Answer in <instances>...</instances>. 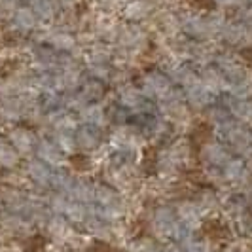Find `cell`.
Here are the masks:
<instances>
[{"mask_svg":"<svg viewBox=\"0 0 252 252\" xmlns=\"http://www.w3.org/2000/svg\"><path fill=\"white\" fill-rule=\"evenodd\" d=\"M220 40H224L229 46H252V27L245 25L241 19L226 21L220 32Z\"/></svg>","mask_w":252,"mask_h":252,"instance_id":"4","label":"cell"},{"mask_svg":"<svg viewBox=\"0 0 252 252\" xmlns=\"http://www.w3.org/2000/svg\"><path fill=\"white\" fill-rule=\"evenodd\" d=\"M53 142H55V144H57L64 154H68V152H72V150L78 148V146H76L74 133H70V131H55Z\"/></svg>","mask_w":252,"mask_h":252,"instance_id":"22","label":"cell"},{"mask_svg":"<svg viewBox=\"0 0 252 252\" xmlns=\"http://www.w3.org/2000/svg\"><path fill=\"white\" fill-rule=\"evenodd\" d=\"M118 99H120V104L129 108V110H139L140 106L144 104V101H146V97L142 95L140 88H135V86H124V88H120Z\"/></svg>","mask_w":252,"mask_h":252,"instance_id":"15","label":"cell"},{"mask_svg":"<svg viewBox=\"0 0 252 252\" xmlns=\"http://www.w3.org/2000/svg\"><path fill=\"white\" fill-rule=\"evenodd\" d=\"M0 163L6 167H13L17 163V152L8 142H0Z\"/></svg>","mask_w":252,"mask_h":252,"instance_id":"23","label":"cell"},{"mask_svg":"<svg viewBox=\"0 0 252 252\" xmlns=\"http://www.w3.org/2000/svg\"><path fill=\"white\" fill-rule=\"evenodd\" d=\"M118 46V50L122 51L124 55H137L140 51L146 48L148 44V32L139 25V23H122L120 25V32H118V38L114 42Z\"/></svg>","mask_w":252,"mask_h":252,"instance_id":"1","label":"cell"},{"mask_svg":"<svg viewBox=\"0 0 252 252\" xmlns=\"http://www.w3.org/2000/svg\"><path fill=\"white\" fill-rule=\"evenodd\" d=\"M44 40L57 53H72L78 48V36L72 34L70 29H51L46 32Z\"/></svg>","mask_w":252,"mask_h":252,"instance_id":"6","label":"cell"},{"mask_svg":"<svg viewBox=\"0 0 252 252\" xmlns=\"http://www.w3.org/2000/svg\"><path fill=\"white\" fill-rule=\"evenodd\" d=\"M229 112L231 116L245 124V126H252V101L251 99H233L229 102Z\"/></svg>","mask_w":252,"mask_h":252,"instance_id":"16","label":"cell"},{"mask_svg":"<svg viewBox=\"0 0 252 252\" xmlns=\"http://www.w3.org/2000/svg\"><path fill=\"white\" fill-rule=\"evenodd\" d=\"M163 252H186V251H184V249H182V245L178 243V245H169Z\"/></svg>","mask_w":252,"mask_h":252,"instance_id":"27","label":"cell"},{"mask_svg":"<svg viewBox=\"0 0 252 252\" xmlns=\"http://www.w3.org/2000/svg\"><path fill=\"white\" fill-rule=\"evenodd\" d=\"M199 80L205 84V88L209 89L213 95H220L222 91L227 89V80L226 76L220 72L218 66H203L201 72H199Z\"/></svg>","mask_w":252,"mask_h":252,"instance_id":"9","label":"cell"},{"mask_svg":"<svg viewBox=\"0 0 252 252\" xmlns=\"http://www.w3.org/2000/svg\"><path fill=\"white\" fill-rule=\"evenodd\" d=\"M102 91H104L102 82L97 80V78H93V80H89L86 84H82V89H80L78 93L82 95V99L86 102H95L102 95Z\"/></svg>","mask_w":252,"mask_h":252,"instance_id":"21","label":"cell"},{"mask_svg":"<svg viewBox=\"0 0 252 252\" xmlns=\"http://www.w3.org/2000/svg\"><path fill=\"white\" fill-rule=\"evenodd\" d=\"M63 154L64 152L51 140H42L38 144V156L42 161H46L48 165H59L63 161Z\"/></svg>","mask_w":252,"mask_h":252,"instance_id":"17","label":"cell"},{"mask_svg":"<svg viewBox=\"0 0 252 252\" xmlns=\"http://www.w3.org/2000/svg\"><path fill=\"white\" fill-rule=\"evenodd\" d=\"M29 173H31V177L34 178L38 184H44V186L51 184L53 171H51V165H48L46 161H42V159L31 161L29 163Z\"/></svg>","mask_w":252,"mask_h":252,"instance_id":"19","label":"cell"},{"mask_svg":"<svg viewBox=\"0 0 252 252\" xmlns=\"http://www.w3.org/2000/svg\"><path fill=\"white\" fill-rule=\"evenodd\" d=\"M154 12H156L154 0H124L122 4V15L129 23H140L152 17Z\"/></svg>","mask_w":252,"mask_h":252,"instance_id":"5","label":"cell"},{"mask_svg":"<svg viewBox=\"0 0 252 252\" xmlns=\"http://www.w3.org/2000/svg\"><path fill=\"white\" fill-rule=\"evenodd\" d=\"M247 2H251V4H252V0H247Z\"/></svg>","mask_w":252,"mask_h":252,"instance_id":"28","label":"cell"},{"mask_svg":"<svg viewBox=\"0 0 252 252\" xmlns=\"http://www.w3.org/2000/svg\"><path fill=\"white\" fill-rule=\"evenodd\" d=\"M38 19L36 13L32 12L31 6H19L15 12H13V27L21 32H31L38 27Z\"/></svg>","mask_w":252,"mask_h":252,"instance_id":"14","label":"cell"},{"mask_svg":"<svg viewBox=\"0 0 252 252\" xmlns=\"http://www.w3.org/2000/svg\"><path fill=\"white\" fill-rule=\"evenodd\" d=\"M154 229L156 233L163 235V237H171L175 235L178 227V218H177V211H173L171 207H159L156 213H154Z\"/></svg>","mask_w":252,"mask_h":252,"instance_id":"8","label":"cell"},{"mask_svg":"<svg viewBox=\"0 0 252 252\" xmlns=\"http://www.w3.org/2000/svg\"><path fill=\"white\" fill-rule=\"evenodd\" d=\"M19 2L21 0H0V10H4V12H15L19 8Z\"/></svg>","mask_w":252,"mask_h":252,"instance_id":"25","label":"cell"},{"mask_svg":"<svg viewBox=\"0 0 252 252\" xmlns=\"http://www.w3.org/2000/svg\"><path fill=\"white\" fill-rule=\"evenodd\" d=\"M140 91L146 99H158L161 101L167 93L173 91V80L167 76V72L161 70H152L142 78Z\"/></svg>","mask_w":252,"mask_h":252,"instance_id":"3","label":"cell"},{"mask_svg":"<svg viewBox=\"0 0 252 252\" xmlns=\"http://www.w3.org/2000/svg\"><path fill=\"white\" fill-rule=\"evenodd\" d=\"M182 89H184V101H186V104H189L195 110L207 108L213 102V99H215V95L205 88V84H203L199 78L193 80L188 86H184Z\"/></svg>","mask_w":252,"mask_h":252,"instance_id":"7","label":"cell"},{"mask_svg":"<svg viewBox=\"0 0 252 252\" xmlns=\"http://www.w3.org/2000/svg\"><path fill=\"white\" fill-rule=\"evenodd\" d=\"M213 2H216L220 8H229V6H237V4H241V0H213Z\"/></svg>","mask_w":252,"mask_h":252,"instance_id":"26","label":"cell"},{"mask_svg":"<svg viewBox=\"0 0 252 252\" xmlns=\"http://www.w3.org/2000/svg\"><path fill=\"white\" fill-rule=\"evenodd\" d=\"M177 218H178L180 227H184V229H188V231H193L195 227L199 226V222H201L199 209H197V205H193V203H182V205H178Z\"/></svg>","mask_w":252,"mask_h":252,"instance_id":"13","label":"cell"},{"mask_svg":"<svg viewBox=\"0 0 252 252\" xmlns=\"http://www.w3.org/2000/svg\"><path fill=\"white\" fill-rule=\"evenodd\" d=\"M222 177L229 180V182H241L247 178V167L243 163V159H229L224 167H222Z\"/></svg>","mask_w":252,"mask_h":252,"instance_id":"20","label":"cell"},{"mask_svg":"<svg viewBox=\"0 0 252 252\" xmlns=\"http://www.w3.org/2000/svg\"><path fill=\"white\" fill-rule=\"evenodd\" d=\"M76 146L82 148V150H93L101 144V133H99V127L88 126V124H82L78 126L74 133Z\"/></svg>","mask_w":252,"mask_h":252,"instance_id":"11","label":"cell"},{"mask_svg":"<svg viewBox=\"0 0 252 252\" xmlns=\"http://www.w3.org/2000/svg\"><path fill=\"white\" fill-rule=\"evenodd\" d=\"M78 112H80L82 124H88V126L99 127V129H101V127H104L106 122H108L106 112H104V108H102L99 102H88V104L82 106Z\"/></svg>","mask_w":252,"mask_h":252,"instance_id":"12","label":"cell"},{"mask_svg":"<svg viewBox=\"0 0 252 252\" xmlns=\"http://www.w3.org/2000/svg\"><path fill=\"white\" fill-rule=\"evenodd\" d=\"M10 140H12L13 148L19 152H32L34 146H36V139L31 131L27 129H15L10 135Z\"/></svg>","mask_w":252,"mask_h":252,"instance_id":"18","label":"cell"},{"mask_svg":"<svg viewBox=\"0 0 252 252\" xmlns=\"http://www.w3.org/2000/svg\"><path fill=\"white\" fill-rule=\"evenodd\" d=\"M201 158L211 167H216V169H222L231 159L229 152H227V148L222 142H209V144H205L201 150Z\"/></svg>","mask_w":252,"mask_h":252,"instance_id":"10","label":"cell"},{"mask_svg":"<svg viewBox=\"0 0 252 252\" xmlns=\"http://www.w3.org/2000/svg\"><path fill=\"white\" fill-rule=\"evenodd\" d=\"M178 17H180V32H184L188 38L197 42H211V32H209L205 13L189 10V12L178 13Z\"/></svg>","mask_w":252,"mask_h":252,"instance_id":"2","label":"cell"},{"mask_svg":"<svg viewBox=\"0 0 252 252\" xmlns=\"http://www.w3.org/2000/svg\"><path fill=\"white\" fill-rule=\"evenodd\" d=\"M154 252H159V251H154Z\"/></svg>","mask_w":252,"mask_h":252,"instance_id":"29","label":"cell"},{"mask_svg":"<svg viewBox=\"0 0 252 252\" xmlns=\"http://www.w3.org/2000/svg\"><path fill=\"white\" fill-rule=\"evenodd\" d=\"M180 245H182V249L186 252H209L207 251V245H205L203 241L193 239L191 235H188L186 239L180 241Z\"/></svg>","mask_w":252,"mask_h":252,"instance_id":"24","label":"cell"},{"mask_svg":"<svg viewBox=\"0 0 252 252\" xmlns=\"http://www.w3.org/2000/svg\"><path fill=\"white\" fill-rule=\"evenodd\" d=\"M229 252H231V251H229Z\"/></svg>","mask_w":252,"mask_h":252,"instance_id":"30","label":"cell"}]
</instances>
